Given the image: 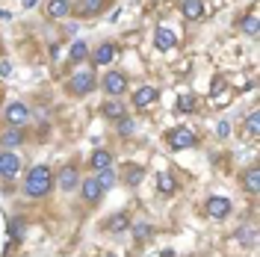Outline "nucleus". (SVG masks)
Segmentation results:
<instances>
[{
	"label": "nucleus",
	"mask_w": 260,
	"mask_h": 257,
	"mask_svg": "<svg viewBox=\"0 0 260 257\" xmlns=\"http://www.w3.org/2000/svg\"><path fill=\"white\" fill-rule=\"evenodd\" d=\"M56 186V180H53V172H50V166H45V163H36L30 172H27V177H24V195L27 198H45V195H50V189Z\"/></svg>",
	"instance_id": "nucleus-1"
},
{
	"label": "nucleus",
	"mask_w": 260,
	"mask_h": 257,
	"mask_svg": "<svg viewBox=\"0 0 260 257\" xmlns=\"http://www.w3.org/2000/svg\"><path fill=\"white\" fill-rule=\"evenodd\" d=\"M166 145H169V151H186V148H195L198 145V136H195L192 127L178 124V127L166 130Z\"/></svg>",
	"instance_id": "nucleus-2"
},
{
	"label": "nucleus",
	"mask_w": 260,
	"mask_h": 257,
	"mask_svg": "<svg viewBox=\"0 0 260 257\" xmlns=\"http://www.w3.org/2000/svg\"><path fill=\"white\" fill-rule=\"evenodd\" d=\"M30 107L27 104H21V101H12V104H6L3 107V121H6V127H27L30 124Z\"/></svg>",
	"instance_id": "nucleus-3"
},
{
	"label": "nucleus",
	"mask_w": 260,
	"mask_h": 257,
	"mask_svg": "<svg viewBox=\"0 0 260 257\" xmlns=\"http://www.w3.org/2000/svg\"><path fill=\"white\" fill-rule=\"evenodd\" d=\"M95 86H98V80H95L92 71H77V74L68 80V92H71L74 98H86V95L95 92Z\"/></svg>",
	"instance_id": "nucleus-4"
},
{
	"label": "nucleus",
	"mask_w": 260,
	"mask_h": 257,
	"mask_svg": "<svg viewBox=\"0 0 260 257\" xmlns=\"http://www.w3.org/2000/svg\"><path fill=\"white\" fill-rule=\"evenodd\" d=\"M53 180H56V186H59L62 192H74V189L80 186L83 177H80V169H77L74 163H65L62 169H59V172L53 175Z\"/></svg>",
	"instance_id": "nucleus-5"
},
{
	"label": "nucleus",
	"mask_w": 260,
	"mask_h": 257,
	"mask_svg": "<svg viewBox=\"0 0 260 257\" xmlns=\"http://www.w3.org/2000/svg\"><path fill=\"white\" fill-rule=\"evenodd\" d=\"M101 86H104V92H107L110 98H121L124 92H127V77H124L121 71H115V68H113V71H107V74H104Z\"/></svg>",
	"instance_id": "nucleus-6"
},
{
	"label": "nucleus",
	"mask_w": 260,
	"mask_h": 257,
	"mask_svg": "<svg viewBox=\"0 0 260 257\" xmlns=\"http://www.w3.org/2000/svg\"><path fill=\"white\" fill-rule=\"evenodd\" d=\"M77 189H80V198L89 204V207H98V204H101V198H104V186L95 180V175L86 177V180H80V186H77Z\"/></svg>",
	"instance_id": "nucleus-7"
},
{
	"label": "nucleus",
	"mask_w": 260,
	"mask_h": 257,
	"mask_svg": "<svg viewBox=\"0 0 260 257\" xmlns=\"http://www.w3.org/2000/svg\"><path fill=\"white\" fill-rule=\"evenodd\" d=\"M21 172V157L15 151H0V180H12V177Z\"/></svg>",
	"instance_id": "nucleus-8"
},
{
	"label": "nucleus",
	"mask_w": 260,
	"mask_h": 257,
	"mask_svg": "<svg viewBox=\"0 0 260 257\" xmlns=\"http://www.w3.org/2000/svg\"><path fill=\"white\" fill-rule=\"evenodd\" d=\"M130 101H133L136 110H145V107H154V104L160 101V92H157V86H139Z\"/></svg>",
	"instance_id": "nucleus-9"
},
{
	"label": "nucleus",
	"mask_w": 260,
	"mask_h": 257,
	"mask_svg": "<svg viewBox=\"0 0 260 257\" xmlns=\"http://www.w3.org/2000/svg\"><path fill=\"white\" fill-rule=\"evenodd\" d=\"M231 210H234V204L228 198H222V195H213L210 201H207V216L216 219V222H225L228 216H231Z\"/></svg>",
	"instance_id": "nucleus-10"
},
{
	"label": "nucleus",
	"mask_w": 260,
	"mask_h": 257,
	"mask_svg": "<svg viewBox=\"0 0 260 257\" xmlns=\"http://www.w3.org/2000/svg\"><path fill=\"white\" fill-rule=\"evenodd\" d=\"M101 115H104V118H110V121H118V118H124V115H127V107H124V101H121V98H110V101H104V104H101Z\"/></svg>",
	"instance_id": "nucleus-11"
},
{
	"label": "nucleus",
	"mask_w": 260,
	"mask_h": 257,
	"mask_svg": "<svg viewBox=\"0 0 260 257\" xmlns=\"http://www.w3.org/2000/svg\"><path fill=\"white\" fill-rule=\"evenodd\" d=\"M240 186H243L248 195L257 192V189H260V169H257V166H248V169L240 172Z\"/></svg>",
	"instance_id": "nucleus-12"
},
{
	"label": "nucleus",
	"mask_w": 260,
	"mask_h": 257,
	"mask_svg": "<svg viewBox=\"0 0 260 257\" xmlns=\"http://www.w3.org/2000/svg\"><path fill=\"white\" fill-rule=\"evenodd\" d=\"M115 45L113 42H104V45H98L92 53H89V59H92V65H110L115 59Z\"/></svg>",
	"instance_id": "nucleus-13"
},
{
	"label": "nucleus",
	"mask_w": 260,
	"mask_h": 257,
	"mask_svg": "<svg viewBox=\"0 0 260 257\" xmlns=\"http://www.w3.org/2000/svg\"><path fill=\"white\" fill-rule=\"evenodd\" d=\"M0 142H3L6 151H12V148H18V145H24L27 142V127H6L3 130V136H0Z\"/></svg>",
	"instance_id": "nucleus-14"
},
{
	"label": "nucleus",
	"mask_w": 260,
	"mask_h": 257,
	"mask_svg": "<svg viewBox=\"0 0 260 257\" xmlns=\"http://www.w3.org/2000/svg\"><path fill=\"white\" fill-rule=\"evenodd\" d=\"M74 12V6H71V0H48L45 3V15L50 18V21H56V18H65Z\"/></svg>",
	"instance_id": "nucleus-15"
},
{
	"label": "nucleus",
	"mask_w": 260,
	"mask_h": 257,
	"mask_svg": "<svg viewBox=\"0 0 260 257\" xmlns=\"http://www.w3.org/2000/svg\"><path fill=\"white\" fill-rule=\"evenodd\" d=\"M175 45H178V36L169 30V27H157V30H154V48L157 50L166 53V50H172Z\"/></svg>",
	"instance_id": "nucleus-16"
},
{
	"label": "nucleus",
	"mask_w": 260,
	"mask_h": 257,
	"mask_svg": "<svg viewBox=\"0 0 260 257\" xmlns=\"http://www.w3.org/2000/svg\"><path fill=\"white\" fill-rule=\"evenodd\" d=\"M180 15L186 21H201L204 18V0H183L180 3Z\"/></svg>",
	"instance_id": "nucleus-17"
},
{
	"label": "nucleus",
	"mask_w": 260,
	"mask_h": 257,
	"mask_svg": "<svg viewBox=\"0 0 260 257\" xmlns=\"http://www.w3.org/2000/svg\"><path fill=\"white\" fill-rule=\"evenodd\" d=\"M110 166H113V154H110L107 148L92 151V157H89V169H92V172H104V169H110Z\"/></svg>",
	"instance_id": "nucleus-18"
},
{
	"label": "nucleus",
	"mask_w": 260,
	"mask_h": 257,
	"mask_svg": "<svg viewBox=\"0 0 260 257\" xmlns=\"http://www.w3.org/2000/svg\"><path fill=\"white\" fill-rule=\"evenodd\" d=\"M104 228H107V234H121V231H127V228H130V216L124 213V210H121V213L110 216Z\"/></svg>",
	"instance_id": "nucleus-19"
},
{
	"label": "nucleus",
	"mask_w": 260,
	"mask_h": 257,
	"mask_svg": "<svg viewBox=\"0 0 260 257\" xmlns=\"http://www.w3.org/2000/svg\"><path fill=\"white\" fill-rule=\"evenodd\" d=\"M89 59V45L86 42H74L71 48H68V62L71 65H80Z\"/></svg>",
	"instance_id": "nucleus-20"
},
{
	"label": "nucleus",
	"mask_w": 260,
	"mask_h": 257,
	"mask_svg": "<svg viewBox=\"0 0 260 257\" xmlns=\"http://www.w3.org/2000/svg\"><path fill=\"white\" fill-rule=\"evenodd\" d=\"M157 192L160 195H175L178 192V180L169 175V172H160V175H157Z\"/></svg>",
	"instance_id": "nucleus-21"
},
{
	"label": "nucleus",
	"mask_w": 260,
	"mask_h": 257,
	"mask_svg": "<svg viewBox=\"0 0 260 257\" xmlns=\"http://www.w3.org/2000/svg\"><path fill=\"white\" fill-rule=\"evenodd\" d=\"M107 3H110V0H83V3H80V9H77V12H80L83 18L101 15V12L107 9Z\"/></svg>",
	"instance_id": "nucleus-22"
},
{
	"label": "nucleus",
	"mask_w": 260,
	"mask_h": 257,
	"mask_svg": "<svg viewBox=\"0 0 260 257\" xmlns=\"http://www.w3.org/2000/svg\"><path fill=\"white\" fill-rule=\"evenodd\" d=\"M243 127H245V142H254L260 133V113H248Z\"/></svg>",
	"instance_id": "nucleus-23"
},
{
	"label": "nucleus",
	"mask_w": 260,
	"mask_h": 257,
	"mask_svg": "<svg viewBox=\"0 0 260 257\" xmlns=\"http://www.w3.org/2000/svg\"><path fill=\"white\" fill-rule=\"evenodd\" d=\"M24 234H27V219H24V216L9 219V237H12V242H18Z\"/></svg>",
	"instance_id": "nucleus-24"
},
{
	"label": "nucleus",
	"mask_w": 260,
	"mask_h": 257,
	"mask_svg": "<svg viewBox=\"0 0 260 257\" xmlns=\"http://www.w3.org/2000/svg\"><path fill=\"white\" fill-rule=\"evenodd\" d=\"M133 237L139 242L151 240V237H154V225H151V222H136V225H133Z\"/></svg>",
	"instance_id": "nucleus-25"
},
{
	"label": "nucleus",
	"mask_w": 260,
	"mask_h": 257,
	"mask_svg": "<svg viewBox=\"0 0 260 257\" xmlns=\"http://www.w3.org/2000/svg\"><path fill=\"white\" fill-rule=\"evenodd\" d=\"M95 180L101 183V186H104V192H107V189H113V186H115V172H113V169L95 172Z\"/></svg>",
	"instance_id": "nucleus-26"
},
{
	"label": "nucleus",
	"mask_w": 260,
	"mask_h": 257,
	"mask_svg": "<svg viewBox=\"0 0 260 257\" xmlns=\"http://www.w3.org/2000/svg\"><path fill=\"white\" fill-rule=\"evenodd\" d=\"M195 95L192 92H180V98H178V113H192L195 110Z\"/></svg>",
	"instance_id": "nucleus-27"
},
{
	"label": "nucleus",
	"mask_w": 260,
	"mask_h": 257,
	"mask_svg": "<svg viewBox=\"0 0 260 257\" xmlns=\"http://www.w3.org/2000/svg\"><path fill=\"white\" fill-rule=\"evenodd\" d=\"M240 30H243L245 36H257V12H248V15L243 18V24H240Z\"/></svg>",
	"instance_id": "nucleus-28"
},
{
	"label": "nucleus",
	"mask_w": 260,
	"mask_h": 257,
	"mask_svg": "<svg viewBox=\"0 0 260 257\" xmlns=\"http://www.w3.org/2000/svg\"><path fill=\"white\" fill-rule=\"evenodd\" d=\"M228 86H225V80H222V77H219V80L213 83V92H210V98H213V104H216V101H219V104H225L228 101Z\"/></svg>",
	"instance_id": "nucleus-29"
},
{
	"label": "nucleus",
	"mask_w": 260,
	"mask_h": 257,
	"mask_svg": "<svg viewBox=\"0 0 260 257\" xmlns=\"http://www.w3.org/2000/svg\"><path fill=\"white\" fill-rule=\"evenodd\" d=\"M142 175H145V169H142V166H130V169H127V175H124L127 186H136V183L142 180Z\"/></svg>",
	"instance_id": "nucleus-30"
},
{
	"label": "nucleus",
	"mask_w": 260,
	"mask_h": 257,
	"mask_svg": "<svg viewBox=\"0 0 260 257\" xmlns=\"http://www.w3.org/2000/svg\"><path fill=\"white\" fill-rule=\"evenodd\" d=\"M115 127H118V136H130V133L136 130V124H133V118H130V115H124V118H118V121H115Z\"/></svg>",
	"instance_id": "nucleus-31"
},
{
	"label": "nucleus",
	"mask_w": 260,
	"mask_h": 257,
	"mask_svg": "<svg viewBox=\"0 0 260 257\" xmlns=\"http://www.w3.org/2000/svg\"><path fill=\"white\" fill-rule=\"evenodd\" d=\"M216 133H219V136L225 139L228 133H231V124H228V121H219V127H216Z\"/></svg>",
	"instance_id": "nucleus-32"
},
{
	"label": "nucleus",
	"mask_w": 260,
	"mask_h": 257,
	"mask_svg": "<svg viewBox=\"0 0 260 257\" xmlns=\"http://www.w3.org/2000/svg\"><path fill=\"white\" fill-rule=\"evenodd\" d=\"M0 74H3V77H9V74H12V65L6 62V59L0 62Z\"/></svg>",
	"instance_id": "nucleus-33"
},
{
	"label": "nucleus",
	"mask_w": 260,
	"mask_h": 257,
	"mask_svg": "<svg viewBox=\"0 0 260 257\" xmlns=\"http://www.w3.org/2000/svg\"><path fill=\"white\" fill-rule=\"evenodd\" d=\"M36 3H39V0H24V9H32Z\"/></svg>",
	"instance_id": "nucleus-34"
},
{
	"label": "nucleus",
	"mask_w": 260,
	"mask_h": 257,
	"mask_svg": "<svg viewBox=\"0 0 260 257\" xmlns=\"http://www.w3.org/2000/svg\"><path fill=\"white\" fill-rule=\"evenodd\" d=\"M9 18H12V12H6V9L0 12V21H9Z\"/></svg>",
	"instance_id": "nucleus-35"
},
{
	"label": "nucleus",
	"mask_w": 260,
	"mask_h": 257,
	"mask_svg": "<svg viewBox=\"0 0 260 257\" xmlns=\"http://www.w3.org/2000/svg\"><path fill=\"white\" fill-rule=\"evenodd\" d=\"M104 257H115V254H104Z\"/></svg>",
	"instance_id": "nucleus-36"
}]
</instances>
